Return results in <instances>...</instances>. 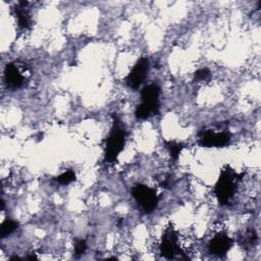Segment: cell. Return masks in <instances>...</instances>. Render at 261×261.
I'll use <instances>...</instances> for the list:
<instances>
[{"instance_id":"cell-8","label":"cell","mask_w":261,"mask_h":261,"mask_svg":"<svg viewBox=\"0 0 261 261\" xmlns=\"http://www.w3.org/2000/svg\"><path fill=\"white\" fill-rule=\"evenodd\" d=\"M232 246V240L224 232H219L213 237L208 244L210 254L221 257L224 256Z\"/></svg>"},{"instance_id":"cell-18","label":"cell","mask_w":261,"mask_h":261,"mask_svg":"<svg viewBox=\"0 0 261 261\" xmlns=\"http://www.w3.org/2000/svg\"><path fill=\"white\" fill-rule=\"evenodd\" d=\"M10 260H20V258L18 256H12L10 257Z\"/></svg>"},{"instance_id":"cell-15","label":"cell","mask_w":261,"mask_h":261,"mask_svg":"<svg viewBox=\"0 0 261 261\" xmlns=\"http://www.w3.org/2000/svg\"><path fill=\"white\" fill-rule=\"evenodd\" d=\"M210 75H211V72H210V70L208 68H200V69H198L195 72L194 79L197 82H199V81H207V80H209Z\"/></svg>"},{"instance_id":"cell-10","label":"cell","mask_w":261,"mask_h":261,"mask_svg":"<svg viewBox=\"0 0 261 261\" xmlns=\"http://www.w3.org/2000/svg\"><path fill=\"white\" fill-rule=\"evenodd\" d=\"M27 4V1H19L13 8L14 15L17 19V24L20 29H28L31 25V17L28 10L25 9Z\"/></svg>"},{"instance_id":"cell-9","label":"cell","mask_w":261,"mask_h":261,"mask_svg":"<svg viewBox=\"0 0 261 261\" xmlns=\"http://www.w3.org/2000/svg\"><path fill=\"white\" fill-rule=\"evenodd\" d=\"M4 79L8 88L17 89L24 83V76L15 62L7 63L4 68Z\"/></svg>"},{"instance_id":"cell-14","label":"cell","mask_w":261,"mask_h":261,"mask_svg":"<svg viewBox=\"0 0 261 261\" xmlns=\"http://www.w3.org/2000/svg\"><path fill=\"white\" fill-rule=\"evenodd\" d=\"M55 180L62 185V186H66V185H69L70 182L74 181L75 180V173L72 169H67L66 171L62 172L60 175H58Z\"/></svg>"},{"instance_id":"cell-7","label":"cell","mask_w":261,"mask_h":261,"mask_svg":"<svg viewBox=\"0 0 261 261\" xmlns=\"http://www.w3.org/2000/svg\"><path fill=\"white\" fill-rule=\"evenodd\" d=\"M159 95L160 88L156 84H151L144 87L141 92V104L144 105L152 115L159 114Z\"/></svg>"},{"instance_id":"cell-17","label":"cell","mask_w":261,"mask_h":261,"mask_svg":"<svg viewBox=\"0 0 261 261\" xmlns=\"http://www.w3.org/2000/svg\"><path fill=\"white\" fill-rule=\"evenodd\" d=\"M25 259H27V260H37V257H36L34 254H31V255H29Z\"/></svg>"},{"instance_id":"cell-11","label":"cell","mask_w":261,"mask_h":261,"mask_svg":"<svg viewBox=\"0 0 261 261\" xmlns=\"http://www.w3.org/2000/svg\"><path fill=\"white\" fill-rule=\"evenodd\" d=\"M257 233L256 230L254 228L248 229L243 236L240 237V244L245 248V249H249L253 246H255L256 242H257Z\"/></svg>"},{"instance_id":"cell-5","label":"cell","mask_w":261,"mask_h":261,"mask_svg":"<svg viewBox=\"0 0 261 261\" xmlns=\"http://www.w3.org/2000/svg\"><path fill=\"white\" fill-rule=\"evenodd\" d=\"M148 70H149L148 58L147 57L140 58L125 77L126 86L133 90H137L146 79Z\"/></svg>"},{"instance_id":"cell-6","label":"cell","mask_w":261,"mask_h":261,"mask_svg":"<svg viewBox=\"0 0 261 261\" xmlns=\"http://www.w3.org/2000/svg\"><path fill=\"white\" fill-rule=\"evenodd\" d=\"M229 141L230 135L225 132L215 133L210 129H206L199 133V144L202 147L221 148L229 144Z\"/></svg>"},{"instance_id":"cell-12","label":"cell","mask_w":261,"mask_h":261,"mask_svg":"<svg viewBox=\"0 0 261 261\" xmlns=\"http://www.w3.org/2000/svg\"><path fill=\"white\" fill-rule=\"evenodd\" d=\"M165 147L169 152L170 158L174 161H176L178 159V156L184 148V145L180 143H177L175 141H164Z\"/></svg>"},{"instance_id":"cell-3","label":"cell","mask_w":261,"mask_h":261,"mask_svg":"<svg viewBox=\"0 0 261 261\" xmlns=\"http://www.w3.org/2000/svg\"><path fill=\"white\" fill-rule=\"evenodd\" d=\"M132 195L145 213H151L158 204L156 192L143 184H137L132 188Z\"/></svg>"},{"instance_id":"cell-1","label":"cell","mask_w":261,"mask_h":261,"mask_svg":"<svg viewBox=\"0 0 261 261\" xmlns=\"http://www.w3.org/2000/svg\"><path fill=\"white\" fill-rule=\"evenodd\" d=\"M113 125L108 138L106 139L104 160L108 163H113L117 160L119 153L123 150L125 144V129L119 117L113 113Z\"/></svg>"},{"instance_id":"cell-13","label":"cell","mask_w":261,"mask_h":261,"mask_svg":"<svg viewBox=\"0 0 261 261\" xmlns=\"http://www.w3.org/2000/svg\"><path fill=\"white\" fill-rule=\"evenodd\" d=\"M17 226H18V223H17L15 220H13V219H11V218L5 219V220L2 222L1 226H0V237H1L2 239L5 238V237H7V236L10 234L11 232H13V231L17 228Z\"/></svg>"},{"instance_id":"cell-2","label":"cell","mask_w":261,"mask_h":261,"mask_svg":"<svg viewBox=\"0 0 261 261\" xmlns=\"http://www.w3.org/2000/svg\"><path fill=\"white\" fill-rule=\"evenodd\" d=\"M242 176L243 174L237 173L228 166L221 170L214 187V194L221 206L227 205L233 198L237 190V182L242 178Z\"/></svg>"},{"instance_id":"cell-16","label":"cell","mask_w":261,"mask_h":261,"mask_svg":"<svg viewBox=\"0 0 261 261\" xmlns=\"http://www.w3.org/2000/svg\"><path fill=\"white\" fill-rule=\"evenodd\" d=\"M87 250V242L85 240H76L74 243V255L81 256Z\"/></svg>"},{"instance_id":"cell-4","label":"cell","mask_w":261,"mask_h":261,"mask_svg":"<svg viewBox=\"0 0 261 261\" xmlns=\"http://www.w3.org/2000/svg\"><path fill=\"white\" fill-rule=\"evenodd\" d=\"M160 253L166 259H173L179 254H184L179 245L178 237L176 231L172 226L167 227L162 234V240L160 243Z\"/></svg>"}]
</instances>
